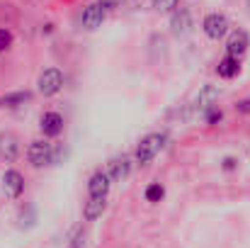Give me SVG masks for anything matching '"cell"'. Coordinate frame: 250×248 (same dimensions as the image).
Returning <instances> with one entry per match:
<instances>
[{"instance_id": "obj_1", "label": "cell", "mask_w": 250, "mask_h": 248, "mask_svg": "<svg viewBox=\"0 0 250 248\" xmlns=\"http://www.w3.org/2000/svg\"><path fill=\"white\" fill-rule=\"evenodd\" d=\"M163 146H166V134H148V136H144L139 141V146H136V161L141 165L151 163Z\"/></svg>"}, {"instance_id": "obj_2", "label": "cell", "mask_w": 250, "mask_h": 248, "mask_svg": "<svg viewBox=\"0 0 250 248\" xmlns=\"http://www.w3.org/2000/svg\"><path fill=\"white\" fill-rule=\"evenodd\" d=\"M37 88L44 97H51L56 95L61 88H63V73L59 68H46L39 73V81H37Z\"/></svg>"}, {"instance_id": "obj_3", "label": "cell", "mask_w": 250, "mask_h": 248, "mask_svg": "<svg viewBox=\"0 0 250 248\" xmlns=\"http://www.w3.org/2000/svg\"><path fill=\"white\" fill-rule=\"evenodd\" d=\"M27 158H29V163L34 165V168H42V165H46V163L54 161V149H51L49 141L37 139V141L29 144V149H27Z\"/></svg>"}, {"instance_id": "obj_4", "label": "cell", "mask_w": 250, "mask_h": 248, "mask_svg": "<svg viewBox=\"0 0 250 248\" xmlns=\"http://www.w3.org/2000/svg\"><path fill=\"white\" fill-rule=\"evenodd\" d=\"M202 27H204V34H207L209 39H221V37H226V32H229V20H226V15H221V12H211V15L204 17Z\"/></svg>"}, {"instance_id": "obj_5", "label": "cell", "mask_w": 250, "mask_h": 248, "mask_svg": "<svg viewBox=\"0 0 250 248\" xmlns=\"http://www.w3.org/2000/svg\"><path fill=\"white\" fill-rule=\"evenodd\" d=\"M20 156V141L10 132H0V161L2 163H15Z\"/></svg>"}, {"instance_id": "obj_6", "label": "cell", "mask_w": 250, "mask_h": 248, "mask_svg": "<svg viewBox=\"0 0 250 248\" xmlns=\"http://www.w3.org/2000/svg\"><path fill=\"white\" fill-rule=\"evenodd\" d=\"M250 46V37L246 29H233L231 34H229V42H226V51H229V56H236V59H241L246 51H248Z\"/></svg>"}, {"instance_id": "obj_7", "label": "cell", "mask_w": 250, "mask_h": 248, "mask_svg": "<svg viewBox=\"0 0 250 248\" xmlns=\"http://www.w3.org/2000/svg\"><path fill=\"white\" fill-rule=\"evenodd\" d=\"M170 27H172V34L175 37H185L192 32V12L187 7H177L172 15H170Z\"/></svg>"}, {"instance_id": "obj_8", "label": "cell", "mask_w": 250, "mask_h": 248, "mask_svg": "<svg viewBox=\"0 0 250 248\" xmlns=\"http://www.w3.org/2000/svg\"><path fill=\"white\" fill-rule=\"evenodd\" d=\"M2 192H5L10 200H17V197L24 192V178H22V173H17V170H5V173H2Z\"/></svg>"}, {"instance_id": "obj_9", "label": "cell", "mask_w": 250, "mask_h": 248, "mask_svg": "<svg viewBox=\"0 0 250 248\" xmlns=\"http://www.w3.org/2000/svg\"><path fill=\"white\" fill-rule=\"evenodd\" d=\"M39 127H42L44 136L56 139V136H61V132H63V117H61L59 112H44L42 119H39Z\"/></svg>"}, {"instance_id": "obj_10", "label": "cell", "mask_w": 250, "mask_h": 248, "mask_svg": "<svg viewBox=\"0 0 250 248\" xmlns=\"http://www.w3.org/2000/svg\"><path fill=\"white\" fill-rule=\"evenodd\" d=\"M109 173H104V170H95L92 175H90V180H87V192H90V197H107V192H109Z\"/></svg>"}, {"instance_id": "obj_11", "label": "cell", "mask_w": 250, "mask_h": 248, "mask_svg": "<svg viewBox=\"0 0 250 248\" xmlns=\"http://www.w3.org/2000/svg\"><path fill=\"white\" fill-rule=\"evenodd\" d=\"M104 7L100 5V2H90L87 7L83 10V15H81V22H83L85 29H97V27H102V22H104Z\"/></svg>"}, {"instance_id": "obj_12", "label": "cell", "mask_w": 250, "mask_h": 248, "mask_svg": "<svg viewBox=\"0 0 250 248\" xmlns=\"http://www.w3.org/2000/svg\"><path fill=\"white\" fill-rule=\"evenodd\" d=\"M129 173H131V161H129V156L112 158V163H109V178H112L114 182H124V180L129 178Z\"/></svg>"}, {"instance_id": "obj_13", "label": "cell", "mask_w": 250, "mask_h": 248, "mask_svg": "<svg viewBox=\"0 0 250 248\" xmlns=\"http://www.w3.org/2000/svg\"><path fill=\"white\" fill-rule=\"evenodd\" d=\"M32 100V92L29 90H17V92H5L0 95V107L5 110H12V107H22L24 102Z\"/></svg>"}, {"instance_id": "obj_14", "label": "cell", "mask_w": 250, "mask_h": 248, "mask_svg": "<svg viewBox=\"0 0 250 248\" xmlns=\"http://www.w3.org/2000/svg\"><path fill=\"white\" fill-rule=\"evenodd\" d=\"M216 73H219L221 78H236V76L241 73V59H236V56H224V59L219 61V66H216Z\"/></svg>"}, {"instance_id": "obj_15", "label": "cell", "mask_w": 250, "mask_h": 248, "mask_svg": "<svg viewBox=\"0 0 250 248\" xmlns=\"http://www.w3.org/2000/svg\"><path fill=\"white\" fill-rule=\"evenodd\" d=\"M104 207H107L104 197H90V200L85 202V219H87V222H92V219L102 217Z\"/></svg>"}, {"instance_id": "obj_16", "label": "cell", "mask_w": 250, "mask_h": 248, "mask_svg": "<svg viewBox=\"0 0 250 248\" xmlns=\"http://www.w3.org/2000/svg\"><path fill=\"white\" fill-rule=\"evenodd\" d=\"M163 195H166V190H163V185H161V182H151V185L146 187V200H148V202H153V204H156V202H161V200H163Z\"/></svg>"}, {"instance_id": "obj_17", "label": "cell", "mask_w": 250, "mask_h": 248, "mask_svg": "<svg viewBox=\"0 0 250 248\" xmlns=\"http://www.w3.org/2000/svg\"><path fill=\"white\" fill-rule=\"evenodd\" d=\"M10 46H12V32L5 29V27H0V51H5Z\"/></svg>"}, {"instance_id": "obj_18", "label": "cell", "mask_w": 250, "mask_h": 248, "mask_svg": "<svg viewBox=\"0 0 250 248\" xmlns=\"http://www.w3.org/2000/svg\"><path fill=\"white\" fill-rule=\"evenodd\" d=\"M221 117H224V114H221V110H219L216 105H211V107L207 110V124H216Z\"/></svg>"}, {"instance_id": "obj_19", "label": "cell", "mask_w": 250, "mask_h": 248, "mask_svg": "<svg viewBox=\"0 0 250 248\" xmlns=\"http://www.w3.org/2000/svg\"><path fill=\"white\" fill-rule=\"evenodd\" d=\"M153 5H156L158 10H163V12H167V10H172V7L177 5V0H153Z\"/></svg>"}, {"instance_id": "obj_20", "label": "cell", "mask_w": 250, "mask_h": 248, "mask_svg": "<svg viewBox=\"0 0 250 248\" xmlns=\"http://www.w3.org/2000/svg\"><path fill=\"white\" fill-rule=\"evenodd\" d=\"M104 10H114V7H119L122 5V0H97Z\"/></svg>"}, {"instance_id": "obj_21", "label": "cell", "mask_w": 250, "mask_h": 248, "mask_svg": "<svg viewBox=\"0 0 250 248\" xmlns=\"http://www.w3.org/2000/svg\"><path fill=\"white\" fill-rule=\"evenodd\" d=\"M236 110H238V112H250V100H243V102H238V105H236Z\"/></svg>"}, {"instance_id": "obj_22", "label": "cell", "mask_w": 250, "mask_h": 248, "mask_svg": "<svg viewBox=\"0 0 250 248\" xmlns=\"http://www.w3.org/2000/svg\"><path fill=\"white\" fill-rule=\"evenodd\" d=\"M224 168H226V170H233V168H236V161H233V158H226V161H224Z\"/></svg>"}, {"instance_id": "obj_23", "label": "cell", "mask_w": 250, "mask_h": 248, "mask_svg": "<svg viewBox=\"0 0 250 248\" xmlns=\"http://www.w3.org/2000/svg\"><path fill=\"white\" fill-rule=\"evenodd\" d=\"M246 7H248V12H250V0H246Z\"/></svg>"}]
</instances>
